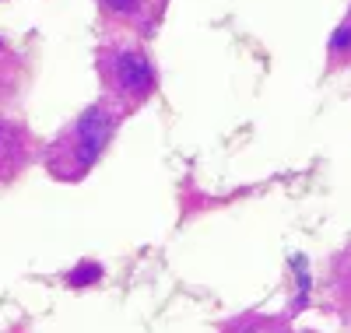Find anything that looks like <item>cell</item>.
<instances>
[{
    "mask_svg": "<svg viewBox=\"0 0 351 333\" xmlns=\"http://www.w3.org/2000/svg\"><path fill=\"white\" fill-rule=\"evenodd\" d=\"M99 8L109 18L127 21V25L141 28V32H148V28H155V21H158L162 0H99Z\"/></svg>",
    "mask_w": 351,
    "mask_h": 333,
    "instance_id": "cell-4",
    "label": "cell"
},
{
    "mask_svg": "<svg viewBox=\"0 0 351 333\" xmlns=\"http://www.w3.org/2000/svg\"><path fill=\"white\" fill-rule=\"evenodd\" d=\"M337 288H341L344 298H351V256H344L341 267H337Z\"/></svg>",
    "mask_w": 351,
    "mask_h": 333,
    "instance_id": "cell-8",
    "label": "cell"
},
{
    "mask_svg": "<svg viewBox=\"0 0 351 333\" xmlns=\"http://www.w3.org/2000/svg\"><path fill=\"white\" fill-rule=\"evenodd\" d=\"M99 74L102 84L116 106L123 109H137L144 106L155 88H158V71L152 64V56L137 49V46H112L99 53Z\"/></svg>",
    "mask_w": 351,
    "mask_h": 333,
    "instance_id": "cell-2",
    "label": "cell"
},
{
    "mask_svg": "<svg viewBox=\"0 0 351 333\" xmlns=\"http://www.w3.org/2000/svg\"><path fill=\"white\" fill-rule=\"evenodd\" d=\"M330 56H334V60L351 56V25H341L337 32H334V39H330Z\"/></svg>",
    "mask_w": 351,
    "mask_h": 333,
    "instance_id": "cell-7",
    "label": "cell"
},
{
    "mask_svg": "<svg viewBox=\"0 0 351 333\" xmlns=\"http://www.w3.org/2000/svg\"><path fill=\"white\" fill-rule=\"evenodd\" d=\"M221 333H295L281 316H263V312H243L236 319H228Z\"/></svg>",
    "mask_w": 351,
    "mask_h": 333,
    "instance_id": "cell-5",
    "label": "cell"
},
{
    "mask_svg": "<svg viewBox=\"0 0 351 333\" xmlns=\"http://www.w3.org/2000/svg\"><path fill=\"white\" fill-rule=\"evenodd\" d=\"M120 116H123V106H112V102L88 106L71 127H64L46 144L43 151L46 172L56 183H81L109 151L116 130H120Z\"/></svg>",
    "mask_w": 351,
    "mask_h": 333,
    "instance_id": "cell-1",
    "label": "cell"
},
{
    "mask_svg": "<svg viewBox=\"0 0 351 333\" xmlns=\"http://www.w3.org/2000/svg\"><path fill=\"white\" fill-rule=\"evenodd\" d=\"M99 278H102L99 263H81L74 274H67V284H71V288H84V284H92V281H99Z\"/></svg>",
    "mask_w": 351,
    "mask_h": 333,
    "instance_id": "cell-6",
    "label": "cell"
},
{
    "mask_svg": "<svg viewBox=\"0 0 351 333\" xmlns=\"http://www.w3.org/2000/svg\"><path fill=\"white\" fill-rule=\"evenodd\" d=\"M36 155V140L18 119L0 116V183L18 179Z\"/></svg>",
    "mask_w": 351,
    "mask_h": 333,
    "instance_id": "cell-3",
    "label": "cell"
}]
</instances>
